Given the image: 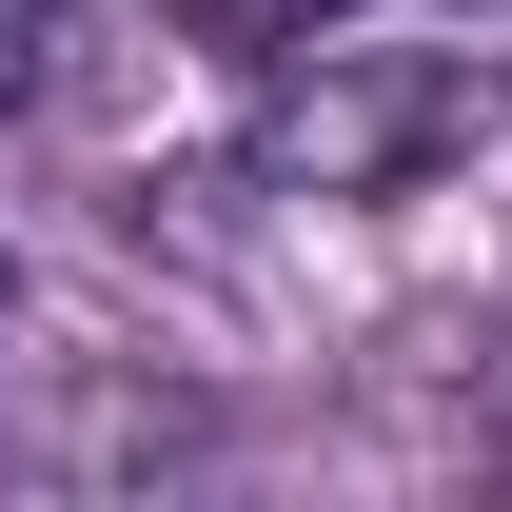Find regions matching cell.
Wrapping results in <instances>:
<instances>
[{
	"instance_id": "cell-2",
	"label": "cell",
	"mask_w": 512,
	"mask_h": 512,
	"mask_svg": "<svg viewBox=\"0 0 512 512\" xmlns=\"http://www.w3.org/2000/svg\"><path fill=\"white\" fill-rule=\"evenodd\" d=\"M0 335H20V276H0Z\"/></svg>"
},
{
	"instance_id": "cell-1",
	"label": "cell",
	"mask_w": 512,
	"mask_h": 512,
	"mask_svg": "<svg viewBox=\"0 0 512 512\" xmlns=\"http://www.w3.org/2000/svg\"><path fill=\"white\" fill-rule=\"evenodd\" d=\"M60 40H79L60 0H0V119H40V99H60Z\"/></svg>"
}]
</instances>
